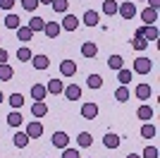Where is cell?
Listing matches in <instances>:
<instances>
[{
  "mask_svg": "<svg viewBox=\"0 0 160 158\" xmlns=\"http://www.w3.org/2000/svg\"><path fill=\"white\" fill-rule=\"evenodd\" d=\"M117 7H120V3H115V0H105V3H103V12L112 17V14H117Z\"/></svg>",
  "mask_w": 160,
  "mask_h": 158,
  "instance_id": "30",
  "label": "cell"
},
{
  "mask_svg": "<svg viewBox=\"0 0 160 158\" xmlns=\"http://www.w3.org/2000/svg\"><path fill=\"white\" fill-rule=\"evenodd\" d=\"M77 144L81 149H88V146H93V137L88 134V132H79V137H77Z\"/></svg>",
  "mask_w": 160,
  "mask_h": 158,
  "instance_id": "20",
  "label": "cell"
},
{
  "mask_svg": "<svg viewBox=\"0 0 160 158\" xmlns=\"http://www.w3.org/2000/svg\"><path fill=\"white\" fill-rule=\"evenodd\" d=\"M84 24L86 26H98V12H96V10H86V12H84Z\"/></svg>",
  "mask_w": 160,
  "mask_h": 158,
  "instance_id": "23",
  "label": "cell"
},
{
  "mask_svg": "<svg viewBox=\"0 0 160 158\" xmlns=\"http://www.w3.org/2000/svg\"><path fill=\"white\" fill-rule=\"evenodd\" d=\"M46 96H48V91H46V86H43V84H33L31 86V98L33 101H43Z\"/></svg>",
  "mask_w": 160,
  "mask_h": 158,
  "instance_id": "17",
  "label": "cell"
},
{
  "mask_svg": "<svg viewBox=\"0 0 160 158\" xmlns=\"http://www.w3.org/2000/svg\"><path fill=\"white\" fill-rule=\"evenodd\" d=\"M120 141H122V139L117 137V134H112V132H108L105 137H103V146H105V149H117Z\"/></svg>",
  "mask_w": 160,
  "mask_h": 158,
  "instance_id": "15",
  "label": "cell"
},
{
  "mask_svg": "<svg viewBox=\"0 0 160 158\" xmlns=\"http://www.w3.org/2000/svg\"><path fill=\"white\" fill-rule=\"evenodd\" d=\"M117 12L122 14V19H134V17H136V5H134L132 0H129V3H120Z\"/></svg>",
  "mask_w": 160,
  "mask_h": 158,
  "instance_id": "2",
  "label": "cell"
},
{
  "mask_svg": "<svg viewBox=\"0 0 160 158\" xmlns=\"http://www.w3.org/2000/svg\"><path fill=\"white\" fill-rule=\"evenodd\" d=\"M62 93H65L67 101H79V98H81V86L69 84V86H65V89H62Z\"/></svg>",
  "mask_w": 160,
  "mask_h": 158,
  "instance_id": "8",
  "label": "cell"
},
{
  "mask_svg": "<svg viewBox=\"0 0 160 158\" xmlns=\"http://www.w3.org/2000/svg\"><path fill=\"white\" fill-rule=\"evenodd\" d=\"M0 41H2V39H0Z\"/></svg>",
  "mask_w": 160,
  "mask_h": 158,
  "instance_id": "47",
  "label": "cell"
},
{
  "mask_svg": "<svg viewBox=\"0 0 160 158\" xmlns=\"http://www.w3.org/2000/svg\"><path fill=\"white\" fill-rule=\"evenodd\" d=\"M24 132H27L29 139H38L41 134H43V125H41L38 120H33V122H29V125H27V129H24Z\"/></svg>",
  "mask_w": 160,
  "mask_h": 158,
  "instance_id": "5",
  "label": "cell"
},
{
  "mask_svg": "<svg viewBox=\"0 0 160 158\" xmlns=\"http://www.w3.org/2000/svg\"><path fill=\"white\" fill-rule=\"evenodd\" d=\"M29 29H31V31L33 34H36V31H43V26H46V19H41V17H36V14H33V17H31V19H29Z\"/></svg>",
  "mask_w": 160,
  "mask_h": 158,
  "instance_id": "22",
  "label": "cell"
},
{
  "mask_svg": "<svg viewBox=\"0 0 160 158\" xmlns=\"http://www.w3.org/2000/svg\"><path fill=\"white\" fill-rule=\"evenodd\" d=\"M22 120H24V118H22V113L19 110H12L10 115H7V125H10V127H19Z\"/></svg>",
  "mask_w": 160,
  "mask_h": 158,
  "instance_id": "25",
  "label": "cell"
},
{
  "mask_svg": "<svg viewBox=\"0 0 160 158\" xmlns=\"http://www.w3.org/2000/svg\"><path fill=\"white\" fill-rule=\"evenodd\" d=\"M2 101H5V96H2V93H0V103H2Z\"/></svg>",
  "mask_w": 160,
  "mask_h": 158,
  "instance_id": "46",
  "label": "cell"
},
{
  "mask_svg": "<svg viewBox=\"0 0 160 158\" xmlns=\"http://www.w3.org/2000/svg\"><path fill=\"white\" fill-rule=\"evenodd\" d=\"M31 58H33V53L29 50L27 46H22L19 50H17V60H19V62H31Z\"/></svg>",
  "mask_w": 160,
  "mask_h": 158,
  "instance_id": "28",
  "label": "cell"
},
{
  "mask_svg": "<svg viewBox=\"0 0 160 158\" xmlns=\"http://www.w3.org/2000/svg\"><path fill=\"white\" fill-rule=\"evenodd\" d=\"M127 158H141V156H136V153H129V156Z\"/></svg>",
  "mask_w": 160,
  "mask_h": 158,
  "instance_id": "45",
  "label": "cell"
},
{
  "mask_svg": "<svg viewBox=\"0 0 160 158\" xmlns=\"http://www.w3.org/2000/svg\"><path fill=\"white\" fill-rule=\"evenodd\" d=\"M81 118L84 120H96L98 118V105L96 103H84L81 105Z\"/></svg>",
  "mask_w": 160,
  "mask_h": 158,
  "instance_id": "6",
  "label": "cell"
},
{
  "mask_svg": "<svg viewBox=\"0 0 160 158\" xmlns=\"http://www.w3.org/2000/svg\"><path fill=\"white\" fill-rule=\"evenodd\" d=\"M143 158H158V149L155 146H146L143 149Z\"/></svg>",
  "mask_w": 160,
  "mask_h": 158,
  "instance_id": "40",
  "label": "cell"
},
{
  "mask_svg": "<svg viewBox=\"0 0 160 158\" xmlns=\"http://www.w3.org/2000/svg\"><path fill=\"white\" fill-rule=\"evenodd\" d=\"M136 118H139V120H143V122H148V120L153 118V108L143 103V105L139 108V110H136Z\"/></svg>",
  "mask_w": 160,
  "mask_h": 158,
  "instance_id": "18",
  "label": "cell"
},
{
  "mask_svg": "<svg viewBox=\"0 0 160 158\" xmlns=\"http://www.w3.org/2000/svg\"><path fill=\"white\" fill-rule=\"evenodd\" d=\"M31 115H33V118H43V115H48V105L43 103V101H33Z\"/></svg>",
  "mask_w": 160,
  "mask_h": 158,
  "instance_id": "14",
  "label": "cell"
},
{
  "mask_svg": "<svg viewBox=\"0 0 160 158\" xmlns=\"http://www.w3.org/2000/svg\"><path fill=\"white\" fill-rule=\"evenodd\" d=\"M134 93H136V98H139V101H148V98H151V93H153V89H151V84H139L136 89H134Z\"/></svg>",
  "mask_w": 160,
  "mask_h": 158,
  "instance_id": "10",
  "label": "cell"
},
{
  "mask_svg": "<svg viewBox=\"0 0 160 158\" xmlns=\"http://www.w3.org/2000/svg\"><path fill=\"white\" fill-rule=\"evenodd\" d=\"M151 70H153V60H151V58L139 55V58L134 60V72H136V74H148Z\"/></svg>",
  "mask_w": 160,
  "mask_h": 158,
  "instance_id": "1",
  "label": "cell"
},
{
  "mask_svg": "<svg viewBox=\"0 0 160 158\" xmlns=\"http://www.w3.org/2000/svg\"><path fill=\"white\" fill-rule=\"evenodd\" d=\"M108 67H110V70H115V72H117V70H122V67H124L122 55H110V58H108Z\"/></svg>",
  "mask_w": 160,
  "mask_h": 158,
  "instance_id": "24",
  "label": "cell"
},
{
  "mask_svg": "<svg viewBox=\"0 0 160 158\" xmlns=\"http://www.w3.org/2000/svg\"><path fill=\"white\" fill-rule=\"evenodd\" d=\"M60 74L62 77H74V74H77V62H74V60H62L60 62Z\"/></svg>",
  "mask_w": 160,
  "mask_h": 158,
  "instance_id": "7",
  "label": "cell"
},
{
  "mask_svg": "<svg viewBox=\"0 0 160 158\" xmlns=\"http://www.w3.org/2000/svg\"><path fill=\"white\" fill-rule=\"evenodd\" d=\"M29 141H31V139L27 137V132H17V134L12 137V144L17 146V149H27V146H29Z\"/></svg>",
  "mask_w": 160,
  "mask_h": 158,
  "instance_id": "13",
  "label": "cell"
},
{
  "mask_svg": "<svg viewBox=\"0 0 160 158\" xmlns=\"http://www.w3.org/2000/svg\"><path fill=\"white\" fill-rule=\"evenodd\" d=\"M62 89H65V84H62L60 79H50V82H48V86H46V91H48V93H55V96H58V93H62Z\"/></svg>",
  "mask_w": 160,
  "mask_h": 158,
  "instance_id": "19",
  "label": "cell"
},
{
  "mask_svg": "<svg viewBox=\"0 0 160 158\" xmlns=\"http://www.w3.org/2000/svg\"><path fill=\"white\" fill-rule=\"evenodd\" d=\"M117 79H120L122 86H127L129 82H132V70H124V67H122V70H117Z\"/></svg>",
  "mask_w": 160,
  "mask_h": 158,
  "instance_id": "31",
  "label": "cell"
},
{
  "mask_svg": "<svg viewBox=\"0 0 160 158\" xmlns=\"http://www.w3.org/2000/svg\"><path fill=\"white\" fill-rule=\"evenodd\" d=\"M53 146L55 149H67V146H69V137H67L65 132H55L53 134Z\"/></svg>",
  "mask_w": 160,
  "mask_h": 158,
  "instance_id": "11",
  "label": "cell"
},
{
  "mask_svg": "<svg viewBox=\"0 0 160 158\" xmlns=\"http://www.w3.org/2000/svg\"><path fill=\"white\" fill-rule=\"evenodd\" d=\"M10 105H12L14 110H19L22 105H24V96H22V93H17V91H14L12 96H10Z\"/></svg>",
  "mask_w": 160,
  "mask_h": 158,
  "instance_id": "34",
  "label": "cell"
},
{
  "mask_svg": "<svg viewBox=\"0 0 160 158\" xmlns=\"http://www.w3.org/2000/svg\"><path fill=\"white\" fill-rule=\"evenodd\" d=\"M17 39L27 43V41H31V39H33V31L29 29V26H19V29H17Z\"/></svg>",
  "mask_w": 160,
  "mask_h": 158,
  "instance_id": "27",
  "label": "cell"
},
{
  "mask_svg": "<svg viewBox=\"0 0 160 158\" xmlns=\"http://www.w3.org/2000/svg\"><path fill=\"white\" fill-rule=\"evenodd\" d=\"M86 84H88V89H100L103 86V77L100 74H88Z\"/></svg>",
  "mask_w": 160,
  "mask_h": 158,
  "instance_id": "32",
  "label": "cell"
},
{
  "mask_svg": "<svg viewBox=\"0 0 160 158\" xmlns=\"http://www.w3.org/2000/svg\"><path fill=\"white\" fill-rule=\"evenodd\" d=\"M148 7H153V10H158V7H160V0H148Z\"/></svg>",
  "mask_w": 160,
  "mask_h": 158,
  "instance_id": "43",
  "label": "cell"
},
{
  "mask_svg": "<svg viewBox=\"0 0 160 158\" xmlns=\"http://www.w3.org/2000/svg\"><path fill=\"white\" fill-rule=\"evenodd\" d=\"M81 55H84V58H96V55H98V46H96L93 41H86V43H81Z\"/></svg>",
  "mask_w": 160,
  "mask_h": 158,
  "instance_id": "9",
  "label": "cell"
},
{
  "mask_svg": "<svg viewBox=\"0 0 160 158\" xmlns=\"http://www.w3.org/2000/svg\"><path fill=\"white\" fill-rule=\"evenodd\" d=\"M143 39L151 43V41H158V29L155 26H146V31H143Z\"/></svg>",
  "mask_w": 160,
  "mask_h": 158,
  "instance_id": "36",
  "label": "cell"
},
{
  "mask_svg": "<svg viewBox=\"0 0 160 158\" xmlns=\"http://www.w3.org/2000/svg\"><path fill=\"white\" fill-rule=\"evenodd\" d=\"M60 31H62L60 22H46V26H43V34H46L48 39H58Z\"/></svg>",
  "mask_w": 160,
  "mask_h": 158,
  "instance_id": "4",
  "label": "cell"
},
{
  "mask_svg": "<svg viewBox=\"0 0 160 158\" xmlns=\"http://www.w3.org/2000/svg\"><path fill=\"white\" fill-rule=\"evenodd\" d=\"M132 48H134V50H146V48H148V41L143 39V36H134Z\"/></svg>",
  "mask_w": 160,
  "mask_h": 158,
  "instance_id": "33",
  "label": "cell"
},
{
  "mask_svg": "<svg viewBox=\"0 0 160 158\" xmlns=\"http://www.w3.org/2000/svg\"><path fill=\"white\" fill-rule=\"evenodd\" d=\"M12 77H14V70H12V67L7 65V62H5V65H0V82H10Z\"/></svg>",
  "mask_w": 160,
  "mask_h": 158,
  "instance_id": "26",
  "label": "cell"
},
{
  "mask_svg": "<svg viewBox=\"0 0 160 158\" xmlns=\"http://www.w3.org/2000/svg\"><path fill=\"white\" fill-rule=\"evenodd\" d=\"M7 58H10V53H7L5 48H0V65H5V62H7Z\"/></svg>",
  "mask_w": 160,
  "mask_h": 158,
  "instance_id": "42",
  "label": "cell"
},
{
  "mask_svg": "<svg viewBox=\"0 0 160 158\" xmlns=\"http://www.w3.org/2000/svg\"><path fill=\"white\" fill-rule=\"evenodd\" d=\"M50 5H53V12H67L69 3H67V0H53Z\"/></svg>",
  "mask_w": 160,
  "mask_h": 158,
  "instance_id": "35",
  "label": "cell"
},
{
  "mask_svg": "<svg viewBox=\"0 0 160 158\" xmlns=\"http://www.w3.org/2000/svg\"><path fill=\"white\" fill-rule=\"evenodd\" d=\"M62 158H81V156H79L77 149H69V146H67V149H62Z\"/></svg>",
  "mask_w": 160,
  "mask_h": 158,
  "instance_id": "39",
  "label": "cell"
},
{
  "mask_svg": "<svg viewBox=\"0 0 160 158\" xmlns=\"http://www.w3.org/2000/svg\"><path fill=\"white\" fill-rule=\"evenodd\" d=\"M53 0H38V5H50Z\"/></svg>",
  "mask_w": 160,
  "mask_h": 158,
  "instance_id": "44",
  "label": "cell"
},
{
  "mask_svg": "<svg viewBox=\"0 0 160 158\" xmlns=\"http://www.w3.org/2000/svg\"><path fill=\"white\" fill-rule=\"evenodd\" d=\"M31 62H33V67H36V70H48V67H50V60H48V55H33Z\"/></svg>",
  "mask_w": 160,
  "mask_h": 158,
  "instance_id": "16",
  "label": "cell"
},
{
  "mask_svg": "<svg viewBox=\"0 0 160 158\" xmlns=\"http://www.w3.org/2000/svg\"><path fill=\"white\" fill-rule=\"evenodd\" d=\"M5 26H7V29H12V31H17V29L22 26V19L17 17V14H12V12H10V14L5 17Z\"/></svg>",
  "mask_w": 160,
  "mask_h": 158,
  "instance_id": "21",
  "label": "cell"
},
{
  "mask_svg": "<svg viewBox=\"0 0 160 158\" xmlns=\"http://www.w3.org/2000/svg\"><path fill=\"white\" fill-rule=\"evenodd\" d=\"M141 19L146 22V26H153V22H158V10H153V7H146V10L141 12Z\"/></svg>",
  "mask_w": 160,
  "mask_h": 158,
  "instance_id": "12",
  "label": "cell"
},
{
  "mask_svg": "<svg viewBox=\"0 0 160 158\" xmlns=\"http://www.w3.org/2000/svg\"><path fill=\"white\" fill-rule=\"evenodd\" d=\"M22 7H24L27 12H33V10L38 7V0H22Z\"/></svg>",
  "mask_w": 160,
  "mask_h": 158,
  "instance_id": "38",
  "label": "cell"
},
{
  "mask_svg": "<svg viewBox=\"0 0 160 158\" xmlns=\"http://www.w3.org/2000/svg\"><path fill=\"white\" fill-rule=\"evenodd\" d=\"M14 3H17V0H0V7H2V10H12Z\"/></svg>",
  "mask_w": 160,
  "mask_h": 158,
  "instance_id": "41",
  "label": "cell"
},
{
  "mask_svg": "<svg viewBox=\"0 0 160 158\" xmlns=\"http://www.w3.org/2000/svg\"><path fill=\"white\" fill-rule=\"evenodd\" d=\"M79 17H77V14H65V19L60 22V26L62 29H65V31H77V29H79Z\"/></svg>",
  "mask_w": 160,
  "mask_h": 158,
  "instance_id": "3",
  "label": "cell"
},
{
  "mask_svg": "<svg viewBox=\"0 0 160 158\" xmlns=\"http://www.w3.org/2000/svg\"><path fill=\"white\" fill-rule=\"evenodd\" d=\"M141 137H143V139H151V137H155V127L146 122V125L141 127Z\"/></svg>",
  "mask_w": 160,
  "mask_h": 158,
  "instance_id": "37",
  "label": "cell"
},
{
  "mask_svg": "<svg viewBox=\"0 0 160 158\" xmlns=\"http://www.w3.org/2000/svg\"><path fill=\"white\" fill-rule=\"evenodd\" d=\"M115 98L120 101V103H127V101L132 98V93H129V89H127V86H120V89L115 91Z\"/></svg>",
  "mask_w": 160,
  "mask_h": 158,
  "instance_id": "29",
  "label": "cell"
}]
</instances>
